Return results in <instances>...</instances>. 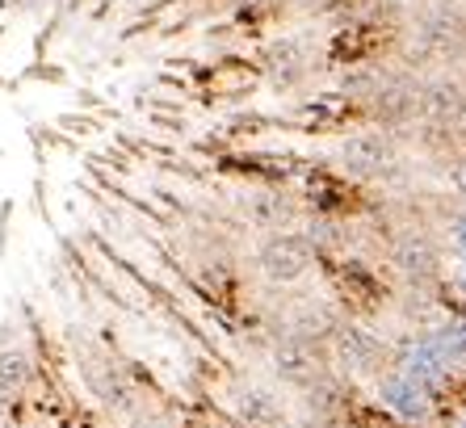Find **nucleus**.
<instances>
[{
  "instance_id": "obj_1",
  "label": "nucleus",
  "mask_w": 466,
  "mask_h": 428,
  "mask_svg": "<svg viewBox=\"0 0 466 428\" xmlns=\"http://www.w3.org/2000/svg\"><path fill=\"white\" fill-rule=\"evenodd\" d=\"M67 349H72V362L80 370V382L88 386V395L97 399L109 416L127 420L130 412H139L143 407L139 378L130 374L127 362H118L97 336L85 332V328H67Z\"/></svg>"
},
{
  "instance_id": "obj_2",
  "label": "nucleus",
  "mask_w": 466,
  "mask_h": 428,
  "mask_svg": "<svg viewBox=\"0 0 466 428\" xmlns=\"http://www.w3.org/2000/svg\"><path fill=\"white\" fill-rule=\"evenodd\" d=\"M328 370L340 374L349 386L374 382L390 365V336H382L370 320H340L337 332L328 336Z\"/></svg>"
},
{
  "instance_id": "obj_3",
  "label": "nucleus",
  "mask_w": 466,
  "mask_h": 428,
  "mask_svg": "<svg viewBox=\"0 0 466 428\" xmlns=\"http://www.w3.org/2000/svg\"><path fill=\"white\" fill-rule=\"evenodd\" d=\"M370 399L374 412L387 416L390 424L400 428H441L445 407L433 391H424L420 382H412L408 374H400L395 365H387L374 382H370Z\"/></svg>"
},
{
  "instance_id": "obj_4",
  "label": "nucleus",
  "mask_w": 466,
  "mask_h": 428,
  "mask_svg": "<svg viewBox=\"0 0 466 428\" xmlns=\"http://www.w3.org/2000/svg\"><path fill=\"white\" fill-rule=\"evenodd\" d=\"M319 265V252L311 248V239L294 227V231H269L260 236L252 248V269L260 273V281L273 290H294L299 281H307Z\"/></svg>"
},
{
  "instance_id": "obj_5",
  "label": "nucleus",
  "mask_w": 466,
  "mask_h": 428,
  "mask_svg": "<svg viewBox=\"0 0 466 428\" xmlns=\"http://www.w3.org/2000/svg\"><path fill=\"white\" fill-rule=\"evenodd\" d=\"M403 164V148L390 130L374 127V130H358L345 135L337 148V168L345 181H387L390 172Z\"/></svg>"
},
{
  "instance_id": "obj_6",
  "label": "nucleus",
  "mask_w": 466,
  "mask_h": 428,
  "mask_svg": "<svg viewBox=\"0 0 466 428\" xmlns=\"http://www.w3.org/2000/svg\"><path fill=\"white\" fill-rule=\"evenodd\" d=\"M387 269L403 286H441L445 281V252L437 236L420 227H403L387 239Z\"/></svg>"
},
{
  "instance_id": "obj_7",
  "label": "nucleus",
  "mask_w": 466,
  "mask_h": 428,
  "mask_svg": "<svg viewBox=\"0 0 466 428\" xmlns=\"http://www.w3.org/2000/svg\"><path fill=\"white\" fill-rule=\"evenodd\" d=\"M239 214H244L248 227H257L260 236L294 231V227L303 223V202L290 189H282L278 181H265V185H252V189L239 193Z\"/></svg>"
},
{
  "instance_id": "obj_8",
  "label": "nucleus",
  "mask_w": 466,
  "mask_h": 428,
  "mask_svg": "<svg viewBox=\"0 0 466 428\" xmlns=\"http://www.w3.org/2000/svg\"><path fill=\"white\" fill-rule=\"evenodd\" d=\"M228 412L239 428H286L294 420L286 399L269 382H257V378H236L231 382Z\"/></svg>"
},
{
  "instance_id": "obj_9",
  "label": "nucleus",
  "mask_w": 466,
  "mask_h": 428,
  "mask_svg": "<svg viewBox=\"0 0 466 428\" xmlns=\"http://www.w3.org/2000/svg\"><path fill=\"white\" fill-rule=\"evenodd\" d=\"M269 370L273 378L290 391H303L307 382H315L319 374H328V349L324 344H311V341H294V336H278L273 332L269 349Z\"/></svg>"
},
{
  "instance_id": "obj_10",
  "label": "nucleus",
  "mask_w": 466,
  "mask_h": 428,
  "mask_svg": "<svg viewBox=\"0 0 466 428\" xmlns=\"http://www.w3.org/2000/svg\"><path fill=\"white\" fill-rule=\"evenodd\" d=\"M345 320L332 302L324 299H299L282 311L278 320V336H294V341H311V344H328V336L337 332V323Z\"/></svg>"
},
{
  "instance_id": "obj_11",
  "label": "nucleus",
  "mask_w": 466,
  "mask_h": 428,
  "mask_svg": "<svg viewBox=\"0 0 466 428\" xmlns=\"http://www.w3.org/2000/svg\"><path fill=\"white\" fill-rule=\"evenodd\" d=\"M416 46L420 55H433V59H450L454 51L466 46V17L458 9H433L416 30Z\"/></svg>"
},
{
  "instance_id": "obj_12",
  "label": "nucleus",
  "mask_w": 466,
  "mask_h": 428,
  "mask_svg": "<svg viewBox=\"0 0 466 428\" xmlns=\"http://www.w3.org/2000/svg\"><path fill=\"white\" fill-rule=\"evenodd\" d=\"M38 382V357L25 344L0 349V407H17Z\"/></svg>"
},
{
  "instance_id": "obj_13",
  "label": "nucleus",
  "mask_w": 466,
  "mask_h": 428,
  "mask_svg": "<svg viewBox=\"0 0 466 428\" xmlns=\"http://www.w3.org/2000/svg\"><path fill=\"white\" fill-rule=\"evenodd\" d=\"M311 76V51H307L303 38H278L269 46V59H265V80H269L278 93H290Z\"/></svg>"
},
{
  "instance_id": "obj_14",
  "label": "nucleus",
  "mask_w": 466,
  "mask_h": 428,
  "mask_svg": "<svg viewBox=\"0 0 466 428\" xmlns=\"http://www.w3.org/2000/svg\"><path fill=\"white\" fill-rule=\"evenodd\" d=\"M420 118L433 127H458L466 122V88L454 76H437L429 85H420Z\"/></svg>"
},
{
  "instance_id": "obj_15",
  "label": "nucleus",
  "mask_w": 466,
  "mask_h": 428,
  "mask_svg": "<svg viewBox=\"0 0 466 428\" xmlns=\"http://www.w3.org/2000/svg\"><path fill=\"white\" fill-rule=\"evenodd\" d=\"M441 239L450 244V252H454L458 260H466V206H462V210H454L450 219H445Z\"/></svg>"
},
{
  "instance_id": "obj_16",
  "label": "nucleus",
  "mask_w": 466,
  "mask_h": 428,
  "mask_svg": "<svg viewBox=\"0 0 466 428\" xmlns=\"http://www.w3.org/2000/svg\"><path fill=\"white\" fill-rule=\"evenodd\" d=\"M441 290H445V294H450V299L458 302V307L466 311V260H458V265H454V273H450V278L441 281Z\"/></svg>"
},
{
  "instance_id": "obj_17",
  "label": "nucleus",
  "mask_w": 466,
  "mask_h": 428,
  "mask_svg": "<svg viewBox=\"0 0 466 428\" xmlns=\"http://www.w3.org/2000/svg\"><path fill=\"white\" fill-rule=\"evenodd\" d=\"M450 185H454V193L466 202V156H458V160L450 164Z\"/></svg>"
},
{
  "instance_id": "obj_18",
  "label": "nucleus",
  "mask_w": 466,
  "mask_h": 428,
  "mask_svg": "<svg viewBox=\"0 0 466 428\" xmlns=\"http://www.w3.org/2000/svg\"><path fill=\"white\" fill-rule=\"evenodd\" d=\"M441 428H466V403H462V407H454V416L441 420Z\"/></svg>"
},
{
  "instance_id": "obj_19",
  "label": "nucleus",
  "mask_w": 466,
  "mask_h": 428,
  "mask_svg": "<svg viewBox=\"0 0 466 428\" xmlns=\"http://www.w3.org/2000/svg\"><path fill=\"white\" fill-rule=\"evenodd\" d=\"M244 9H269V5H278V0H239Z\"/></svg>"
}]
</instances>
